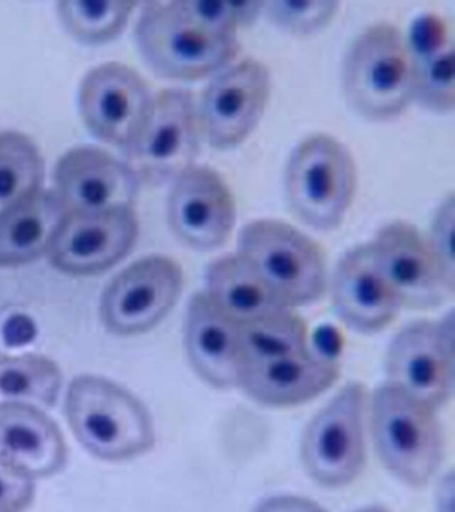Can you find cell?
Wrapping results in <instances>:
<instances>
[{
    "label": "cell",
    "instance_id": "obj_20",
    "mask_svg": "<svg viewBox=\"0 0 455 512\" xmlns=\"http://www.w3.org/2000/svg\"><path fill=\"white\" fill-rule=\"evenodd\" d=\"M338 375L334 359L305 350L283 358L243 363L238 386L255 402L287 407L322 394Z\"/></svg>",
    "mask_w": 455,
    "mask_h": 512
},
{
    "label": "cell",
    "instance_id": "obj_5",
    "mask_svg": "<svg viewBox=\"0 0 455 512\" xmlns=\"http://www.w3.org/2000/svg\"><path fill=\"white\" fill-rule=\"evenodd\" d=\"M287 200L307 226L330 231L343 222L357 190L350 151L326 134L311 135L291 152L285 172Z\"/></svg>",
    "mask_w": 455,
    "mask_h": 512
},
{
    "label": "cell",
    "instance_id": "obj_33",
    "mask_svg": "<svg viewBox=\"0 0 455 512\" xmlns=\"http://www.w3.org/2000/svg\"><path fill=\"white\" fill-rule=\"evenodd\" d=\"M255 512H326L318 504L298 496H275L259 504Z\"/></svg>",
    "mask_w": 455,
    "mask_h": 512
},
{
    "label": "cell",
    "instance_id": "obj_26",
    "mask_svg": "<svg viewBox=\"0 0 455 512\" xmlns=\"http://www.w3.org/2000/svg\"><path fill=\"white\" fill-rule=\"evenodd\" d=\"M135 6L129 0H62L58 14L74 38L103 43L121 34Z\"/></svg>",
    "mask_w": 455,
    "mask_h": 512
},
{
    "label": "cell",
    "instance_id": "obj_28",
    "mask_svg": "<svg viewBox=\"0 0 455 512\" xmlns=\"http://www.w3.org/2000/svg\"><path fill=\"white\" fill-rule=\"evenodd\" d=\"M339 4L331 0L317 2H265L263 14L274 26L289 34L313 35L323 30L337 14Z\"/></svg>",
    "mask_w": 455,
    "mask_h": 512
},
{
    "label": "cell",
    "instance_id": "obj_24",
    "mask_svg": "<svg viewBox=\"0 0 455 512\" xmlns=\"http://www.w3.org/2000/svg\"><path fill=\"white\" fill-rule=\"evenodd\" d=\"M243 363L262 362L307 350V328L290 308L241 324Z\"/></svg>",
    "mask_w": 455,
    "mask_h": 512
},
{
    "label": "cell",
    "instance_id": "obj_3",
    "mask_svg": "<svg viewBox=\"0 0 455 512\" xmlns=\"http://www.w3.org/2000/svg\"><path fill=\"white\" fill-rule=\"evenodd\" d=\"M71 430L91 454L105 460H126L154 446L153 420L141 400L99 376L71 382L66 398Z\"/></svg>",
    "mask_w": 455,
    "mask_h": 512
},
{
    "label": "cell",
    "instance_id": "obj_19",
    "mask_svg": "<svg viewBox=\"0 0 455 512\" xmlns=\"http://www.w3.org/2000/svg\"><path fill=\"white\" fill-rule=\"evenodd\" d=\"M66 460L62 432L41 408L0 404V464L34 480L57 474Z\"/></svg>",
    "mask_w": 455,
    "mask_h": 512
},
{
    "label": "cell",
    "instance_id": "obj_12",
    "mask_svg": "<svg viewBox=\"0 0 455 512\" xmlns=\"http://www.w3.org/2000/svg\"><path fill=\"white\" fill-rule=\"evenodd\" d=\"M375 267L394 292L401 307L427 310L454 295L426 238L413 224L391 222L369 243Z\"/></svg>",
    "mask_w": 455,
    "mask_h": 512
},
{
    "label": "cell",
    "instance_id": "obj_29",
    "mask_svg": "<svg viewBox=\"0 0 455 512\" xmlns=\"http://www.w3.org/2000/svg\"><path fill=\"white\" fill-rule=\"evenodd\" d=\"M182 3L203 26L226 35H238L239 27L253 24L263 14L265 6V2L217 3L182 0Z\"/></svg>",
    "mask_w": 455,
    "mask_h": 512
},
{
    "label": "cell",
    "instance_id": "obj_17",
    "mask_svg": "<svg viewBox=\"0 0 455 512\" xmlns=\"http://www.w3.org/2000/svg\"><path fill=\"white\" fill-rule=\"evenodd\" d=\"M241 324L198 292L187 307L186 350L191 366L205 382L218 388L238 386L243 366Z\"/></svg>",
    "mask_w": 455,
    "mask_h": 512
},
{
    "label": "cell",
    "instance_id": "obj_1",
    "mask_svg": "<svg viewBox=\"0 0 455 512\" xmlns=\"http://www.w3.org/2000/svg\"><path fill=\"white\" fill-rule=\"evenodd\" d=\"M415 71L406 35L394 24L375 23L346 52L343 92L363 118L385 122L398 118L414 102Z\"/></svg>",
    "mask_w": 455,
    "mask_h": 512
},
{
    "label": "cell",
    "instance_id": "obj_27",
    "mask_svg": "<svg viewBox=\"0 0 455 512\" xmlns=\"http://www.w3.org/2000/svg\"><path fill=\"white\" fill-rule=\"evenodd\" d=\"M414 102L435 114H450L455 107L454 46L415 60Z\"/></svg>",
    "mask_w": 455,
    "mask_h": 512
},
{
    "label": "cell",
    "instance_id": "obj_15",
    "mask_svg": "<svg viewBox=\"0 0 455 512\" xmlns=\"http://www.w3.org/2000/svg\"><path fill=\"white\" fill-rule=\"evenodd\" d=\"M139 224L133 208L67 215L53 244L54 266L71 275H93L113 267L133 250Z\"/></svg>",
    "mask_w": 455,
    "mask_h": 512
},
{
    "label": "cell",
    "instance_id": "obj_16",
    "mask_svg": "<svg viewBox=\"0 0 455 512\" xmlns=\"http://www.w3.org/2000/svg\"><path fill=\"white\" fill-rule=\"evenodd\" d=\"M54 178L69 214L133 208L141 182L130 164L91 146L63 155Z\"/></svg>",
    "mask_w": 455,
    "mask_h": 512
},
{
    "label": "cell",
    "instance_id": "obj_6",
    "mask_svg": "<svg viewBox=\"0 0 455 512\" xmlns=\"http://www.w3.org/2000/svg\"><path fill=\"white\" fill-rule=\"evenodd\" d=\"M238 254L291 310L315 302L326 290L321 247L289 223L274 219L247 223L239 234Z\"/></svg>",
    "mask_w": 455,
    "mask_h": 512
},
{
    "label": "cell",
    "instance_id": "obj_21",
    "mask_svg": "<svg viewBox=\"0 0 455 512\" xmlns=\"http://www.w3.org/2000/svg\"><path fill=\"white\" fill-rule=\"evenodd\" d=\"M69 211L55 191L39 190L0 215V267L33 262L50 250Z\"/></svg>",
    "mask_w": 455,
    "mask_h": 512
},
{
    "label": "cell",
    "instance_id": "obj_23",
    "mask_svg": "<svg viewBox=\"0 0 455 512\" xmlns=\"http://www.w3.org/2000/svg\"><path fill=\"white\" fill-rule=\"evenodd\" d=\"M61 387L62 372L46 356L0 354V404L53 407Z\"/></svg>",
    "mask_w": 455,
    "mask_h": 512
},
{
    "label": "cell",
    "instance_id": "obj_9",
    "mask_svg": "<svg viewBox=\"0 0 455 512\" xmlns=\"http://www.w3.org/2000/svg\"><path fill=\"white\" fill-rule=\"evenodd\" d=\"M270 92V72L253 58L215 75L198 104L199 124L207 143L227 150L245 142L261 122Z\"/></svg>",
    "mask_w": 455,
    "mask_h": 512
},
{
    "label": "cell",
    "instance_id": "obj_2",
    "mask_svg": "<svg viewBox=\"0 0 455 512\" xmlns=\"http://www.w3.org/2000/svg\"><path fill=\"white\" fill-rule=\"evenodd\" d=\"M135 38L151 70L163 78L199 80L217 74L237 58L238 35L203 26L181 2L147 3Z\"/></svg>",
    "mask_w": 455,
    "mask_h": 512
},
{
    "label": "cell",
    "instance_id": "obj_32",
    "mask_svg": "<svg viewBox=\"0 0 455 512\" xmlns=\"http://www.w3.org/2000/svg\"><path fill=\"white\" fill-rule=\"evenodd\" d=\"M34 496L33 479L0 464V512H25Z\"/></svg>",
    "mask_w": 455,
    "mask_h": 512
},
{
    "label": "cell",
    "instance_id": "obj_30",
    "mask_svg": "<svg viewBox=\"0 0 455 512\" xmlns=\"http://www.w3.org/2000/svg\"><path fill=\"white\" fill-rule=\"evenodd\" d=\"M454 220L455 200L453 194H450L435 211L429 234L425 238L443 276L455 288Z\"/></svg>",
    "mask_w": 455,
    "mask_h": 512
},
{
    "label": "cell",
    "instance_id": "obj_34",
    "mask_svg": "<svg viewBox=\"0 0 455 512\" xmlns=\"http://www.w3.org/2000/svg\"><path fill=\"white\" fill-rule=\"evenodd\" d=\"M355 512H389V511L385 510V508H383V507L371 506V507L362 508V510H358Z\"/></svg>",
    "mask_w": 455,
    "mask_h": 512
},
{
    "label": "cell",
    "instance_id": "obj_8",
    "mask_svg": "<svg viewBox=\"0 0 455 512\" xmlns=\"http://www.w3.org/2000/svg\"><path fill=\"white\" fill-rule=\"evenodd\" d=\"M366 391L353 383L311 420L302 442L307 474L323 487L338 488L353 482L365 466Z\"/></svg>",
    "mask_w": 455,
    "mask_h": 512
},
{
    "label": "cell",
    "instance_id": "obj_11",
    "mask_svg": "<svg viewBox=\"0 0 455 512\" xmlns=\"http://www.w3.org/2000/svg\"><path fill=\"white\" fill-rule=\"evenodd\" d=\"M390 384L433 408L453 392V314L441 322H417L399 332L387 352Z\"/></svg>",
    "mask_w": 455,
    "mask_h": 512
},
{
    "label": "cell",
    "instance_id": "obj_14",
    "mask_svg": "<svg viewBox=\"0 0 455 512\" xmlns=\"http://www.w3.org/2000/svg\"><path fill=\"white\" fill-rule=\"evenodd\" d=\"M167 218L171 231L183 244L211 251L229 239L237 222V206L217 171L194 164L174 180Z\"/></svg>",
    "mask_w": 455,
    "mask_h": 512
},
{
    "label": "cell",
    "instance_id": "obj_7",
    "mask_svg": "<svg viewBox=\"0 0 455 512\" xmlns=\"http://www.w3.org/2000/svg\"><path fill=\"white\" fill-rule=\"evenodd\" d=\"M201 136L193 92L169 88L155 96L149 118L126 154L139 180L151 184L174 182L194 166Z\"/></svg>",
    "mask_w": 455,
    "mask_h": 512
},
{
    "label": "cell",
    "instance_id": "obj_10",
    "mask_svg": "<svg viewBox=\"0 0 455 512\" xmlns=\"http://www.w3.org/2000/svg\"><path fill=\"white\" fill-rule=\"evenodd\" d=\"M182 287V270L175 260L161 255L138 260L107 286L101 304L103 323L117 335L149 331L173 310Z\"/></svg>",
    "mask_w": 455,
    "mask_h": 512
},
{
    "label": "cell",
    "instance_id": "obj_22",
    "mask_svg": "<svg viewBox=\"0 0 455 512\" xmlns=\"http://www.w3.org/2000/svg\"><path fill=\"white\" fill-rule=\"evenodd\" d=\"M205 280V294L239 324L253 322L287 308L238 252L214 260L207 267Z\"/></svg>",
    "mask_w": 455,
    "mask_h": 512
},
{
    "label": "cell",
    "instance_id": "obj_4",
    "mask_svg": "<svg viewBox=\"0 0 455 512\" xmlns=\"http://www.w3.org/2000/svg\"><path fill=\"white\" fill-rule=\"evenodd\" d=\"M435 408L387 383L373 396V435L387 470L413 487L429 482L443 455Z\"/></svg>",
    "mask_w": 455,
    "mask_h": 512
},
{
    "label": "cell",
    "instance_id": "obj_18",
    "mask_svg": "<svg viewBox=\"0 0 455 512\" xmlns=\"http://www.w3.org/2000/svg\"><path fill=\"white\" fill-rule=\"evenodd\" d=\"M331 298L339 318L361 332H377L393 322L401 304L375 267L369 244L351 248L335 268Z\"/></svg>",
    "mask_w": 455,
    "mask_h": 512
},
{
    "label": "cell",
    "instance_id": "obj_13",
    "mask_svg": "<svg viewBox=\"0 0 455 512\" xmlns=\"http://www.w3.org/2000/svg\"><path fill=\"white\" fill-rule=\"evenodd\" d=\"M153 100L142 76L122 63L93 68L79 90V108L89 130L125 151L145 126Z\"/></svg>",
    "mask_w": 455,
    "mask_h": 512
},
{
    "label": "cell",
    "instance_id": "obj_31",
    "mask_svg": "<svg viewBox=\"0 0 455 512\" xmlns=\"http://www.w3.org/2000/svg\"><path fill=\"white\" fill-rule=\"evenodd\" d=\"M406 39L414 60L437 54L438 51L453 44L446 23L433 14L419 16L411 26L410 34Z\"/></svg>",
    "mask_w": 455,
    "mask_h": 512
},
{
    "label": "cell",
    "instance_id": "obj_25",
    "mask_svg": "<svg viewBox=\"0 0 455 512\" xmlns=\"http://www.w3.org/2000/svg\"><path fill=\"white\" fill-rule=\"evenodd\" d=\"M43 174L41 152L29 136L0 132V215L39 191Z\"/></svg>",
    "mask_w": 455,
    "mask_h": 512
}]
</instances>
